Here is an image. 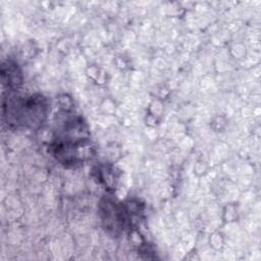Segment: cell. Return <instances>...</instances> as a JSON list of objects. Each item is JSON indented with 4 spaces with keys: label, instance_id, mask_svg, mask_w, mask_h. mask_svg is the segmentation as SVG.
Segmentation results:
<instances>
[{
    "label": "cell",
    "instance_id": "obj_1",
    "mask_svg": "<svg viewBox=\"0 0 261 261\" xmlns=\"http://www.w3.org/2000/svg\"><path fill=\"white\" fill-rule=\"evenodd\" d=\"M7 123L15 127L36 128L46 118L47 102L42 95L10 96L3 103Z\"/></svg>",
    "mask_w": 261,
    "mask_h": 261
},
{
    "label": "cell",
    "instance_id": "obj_2",
    "mask_svg": "<svg viewBox=\"0 0 261 261\" xmlns=\"http://www.w3.org/2000/svg\"><path fill=\"white\" fill-rule=\"evenodd\" d=\"M100 214L105 228L111 229L114 232L122 229L125 219L122 207L111 200H105L100 205Z\"/></svg>",
    "mask_w": 261,
    "mask_h": 261
},
{
    "label": "cell",
    "instance_id": "obj_3",
    "mask_svg": "<svg viewBox=\"0 0 261 261\" xmlns=\"http://www.w3.org/2000/svg\"><path fill=\"white\" fill-rule=\"evenodd\" d=\"M2 81L3 84H7L8 88L14 89L21 84V73L16 64L8 62L7 67H2Z\"/></svg>",
    "mask_w": 261,
    "mask_h": 261
}]
</instances>
